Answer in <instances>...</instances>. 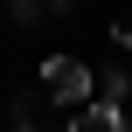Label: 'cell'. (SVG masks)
Segmentation results:
<instances>
[{"mask_svg": "<svg viewBox=\"0 0 132 132\" xmlns=\"http://www.w3.org/2000/svg\"><path fill=\"white\" fill-rule=\"evenodd\" d=\"M42 90H49L56 104H90V63L49 56V63H42Z\"/></svg>", "mask_w": 132, "mask_h": 132, "instance_id": "6da1fadb", "label": "cell"}, {"mask_svg": "<svg viewBox=\"0 0 132 132\" xmlns=\"http://www.w3.org/2000/svg\"><path fill=\"white\" fill-rule=\"evenodd\" d=\"M70 132H125V118H118L111 104H84V111L70 118Z\"/></svg>", "mask_w": 132, "mask_h": 132, "instance_id": "7a4b0ae2", "label": "cell"}, {"mask_svg": "<svg viewBox=\"0 0 132 132\" xmlns=\"http://www.w3.org/2000/svg\"><path fill=\"white\" fill-rule=\"evenodd\" d=\"M125 84H132V77L118 70V63H111V70H104V104H111V111H118V97H125Z\"/></svg>", "mask_w": 132, "mask_h": 132, "instance_id": "3957f363", "label": "cell"}, {"mask_svg": "<svg viewBox=\"0 0 132 132\" xmlns=\"http://www.w3.org/2000/svg\"><path fill=\"white\" fill-rule=\"evenodd\" d=\"M118 42H125V49H132V14H125V21H118Z\"/></svg>", "mask_w": 132, "mask_h": 132, "instance_id": "277c9868", "label": "cell"}]
</instances>
